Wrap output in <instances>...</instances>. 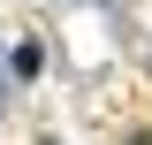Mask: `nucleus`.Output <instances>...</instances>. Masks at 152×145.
<instances>
[{
	"label": "nucleus",
	"instance_id": "nucleus-1",
	"mask_svg": "<svg viewBox=\"0 0 152 145\" xmlns=\"http://www.w3.org/2000/svg\"><path fill=\"white\" fill-rule=\"evenodd\" d=\"M129 145H152V138H129Z\"/></svg>",
	"mask_w": 152,
	"mask_h": 145
}]
</instances>
